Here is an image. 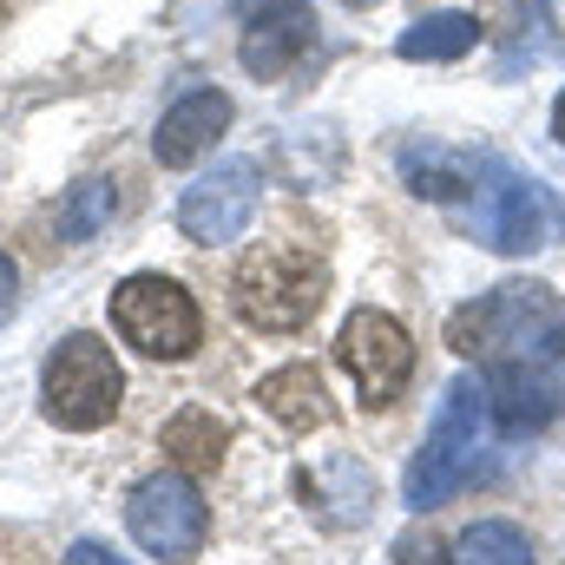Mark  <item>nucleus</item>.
I'll list each match as a JSON object with an SVG mask.
<instances>
[{"instance_id":"f257e3e1","label":"nucleus","mask_w":565,"mask_h":565,"mask_svg":"<svg viewBox=\"0 0 565 565\" xmlns=\"http://www.w3.org/2000/svg\"><path fill=\"white\" fill-rule=\"evenodd\" d=\"M447 349L467 362H559L565 355V296L546 282H500L480 302L447 316Z\"/></svg>"},{"instance_id":"f03ea898","label":"nucleus","mask_w":565,"mask_h":565,"mask_svg":"<svg viewBox=\"0 0 565 565\" xmlns=\"http://www.w3.org/2000/svg\"><path fill=\"white\" fill-rule=\"evenodd\" d=\"M487 422H493L487 382L460 375V382L447 388L434 427H427L422 454L408 460V480H402L408 513H434V507H447L454 493H467V487L480 480V467H487Z\"/></svg>"},{"instance_id":"7ed1b4c3","label":"nucleus","mask_w":565,"mask_h":565,"mask_svg":"<svg viewBox=\"0 0 565 565\" xmlns=\"http://www.w3.org/2000/svg\"><path fill=\"white\" fill-rule=\"evenodd\" d=\"M322 296H329V264L302 244H257V250H244V264L231 277L237 316L264 335H296L302 322H316Z\"/></svg>"},{"instance_id":"20e7f679","label":"nucleus","mask_w":565,"mask_h":565,"mask_svg":"<svg viewBox=\"0 0 565 565\" xmlns=\"http://www.w3.org/2000/svg\"><path fill=\"white\" fill-rule=\"evenodd\" d=\"M119 395H126V375H119V355L99 342V335H60L46 369H40V408L46 422L66 427V434H93L119 415Z\"/></svg>"},{"instance_id":"39448f33","label":"nucleus","mask_w":565,"mask_h":565,"mask_svg":"<svg viewBox=\"0 0 565 565\" xmlns=\"http://www.w3.org/2000/svg\"><path fill=\"white\" fill-rule=\"evenodd\" d=\"M126 533H132V546H139L145 559L198 565L204 540H211V507H204L198 480L178 473V467L145 473L139 487L126 493Z\"/></svg>"},{"instance_id":"423d86ee","label":"nucleus","mask_w":565,"mask_h":565,"mask_svg":"<svg viewBox=\"0 0 565 565\" xmlns=\"http://www.w3.org/2000/svg\"><path fill=\"white\" fill-rule=\"evenodd\" d=\"M113 329L145 362H191L204 342V316H198L191 289L158 277V270H139L113 289Z\"/></svg>"},{"instance_id":"0eeeda50","label":"nucleus","mask_w":565,"mask_h":565,"mask_svg":"<svg viewBox=\"0 0 565 565\" xmlns=\"http://www.w3.org/2000/svg\"><path fill=\"white\" fill-rule=\"evenodd\" d=\"M473 237L500 257H526V250H546L559 244L565 231V204L540 184V178H520V171H500L487 164L480 191H473V211H467Z\"/></svg>"},{"instance_id":"6e6552de","label":"nucleus","mask_w":565,"mask_h":565,"mask_svg":"<svg viewBox=\"0 0 565 565\" xmlns=\"http://www.w3.org/2000/svg\"><path fill=\"white\" fill-rule=\"evenodd\" d=\"M335 362L355 375V395L362 408H395L408 375H415V335L388 316V309H355L335 335Z\"/></svg>"},{"instance_id":"1a4fd4ad","label":"nucleus","mask_w":565,"mask_h":565,"mask_svg":"<svg viewBox=\"0 0 565 565\" xmlns=\"http://www.w3.org/2000/svg\"><path fill=\"white\" fill-rule=\"evenodd\" d=\"M264 204V171L250 158H224L178 198V231L191 244H237Z\"/></svg>"},{"instance_id":"9d476101","label":"nucleus","mask_w":565,"mask_h":565,"mask_svg":"<svg viewBox=\"0 0 565 565\" xmlns=\"http://www.w3.org/2000/svg\"><path fill=\"white\" fill-rule=\"evenodd\" d=\"M296 500L322 520V526H335V533H349V526H362L369 513H375V500H382V480L369 473V460L362 454H322V460H302L296 467Z\"/></svg>"},{"instance_id":"9b49d317","label":"nucleus","mask_w":565,"mask_h":565,"mask_svg":"<svg viewBox=\"0 0 565 565\" xmlns=\"http://www.w3.org/2000/svg\"><path fill=\"white\" fill-rule=\"evenodd\" d=\"M224 126H231V93L198 86V93H184V99L158 119V132H151V158H158L164 171H184V164H198L211 145L224 139Z\"/></svg>"},{"instance_id":"f8f14e48","label":"nucleus","mask_w":565,"mask_h":565,"mask_svg":"<svg viewBox=\"0 0 565 565\" xmlns=\"http://www.w3.org/2000/svg\"><path fill=\"white\" fill-rule=\"evenodd\" d=\"M487 408L507 434H533V427H553L565 415V388L540 362H500L487 375Z\"/></svg>"},{"instance_id":"ddd939ff","label":"nucleus","mask_w":565,"mask_h":565,"mask_svg":"<svg viewBox=\"0 0 565 565\" xmlns=\"http://www.w3.org/2000/svg\"><path fill=\"white\" fill-rule=\"evenodd\" d=\"M402 178L415 198H434V204H454V198H473L480 178H487V158L460 151V145H440V139H415L402 145Z\"/></svg>"},{"instance_id":"4468645a","label":"nucleus","mask_w":565,"mask_h":565,"mask_svg":"<svg viewBox=\"0 0 565 565\" xmlns=\"http://www.w3.org/2000/svg\"><path fill=\"white\" fill-rule=\"evenodd\" d=\"M257 408H264L277 427H289V434H309V427H322L329 415H335V395H329L322 369L289 362V369H277V375L257 382Z\"/></svg>"},{"instance_id":"2eb2a0df","label":"nucleus","mask_w":565,"mask_h":565,"mask_svg":"<svg viewBox=\"0 0 565 565\" xmlns=\"http://www.w3.org/2000/svg\"><path fill=\"white\" fill-rule=\"evenodd\" d=\"M309 46V7H277V13H257L244 20V73L250 79H282L289 60Z\"/></svg>"},{"instance_id":"dca6fc26","label":"nucleus","mask_w":565,"mask_h":565,"mask_svg":"<svg viewBox=\"0 0 565 565\" xmlns=\"http://www.w3.org/2000/svg\"><path fill=\"white\" fill-rule=\"evenodd\" d=\"M158 447H164V460L178 467V473H217L224 467V447H231V427L217 422L211 408H178L164 434H158Z\"/></svg>"},{"instance_id":"f3484780","label":"nucleus","mask_w":565,"mask_h":565,"mask_svg":"<svg viewBox=\"0 0 565 565\" xmlns=\"http://www.w3.org/2000/svg\"><path fill=\"white\" fill-rule=\"evenodd\" d=\"M473 46H480V20H473V13H427V20H415V26L395 40L402 60H460V53H473Z\"/></svg>"},{"instance_id":"a211bd4d","label":"nucleus","mask_w":565,"mask_h":565,"mask_svg":"<svg viewBox=\"0 0 565 565\" xmlns=\"http://www.w3.org/2000/svg\"><path fill=\"white\" fill-rule=\"evenodd\" d=\"M454 565H540V559H533L526 526H513V520H473L454 540Z\"/></svg>"},{"instance_id":"6ab92c4d","label":"nucleus","mask_w":565,"mask_h":565,"mask_svg":"<svg viewBox=\"0 0 565 565\" xmlns=\"http://www.w3.org/2000/svg\"><path fill=\"white\" fill-rule=\"evenodd\" d=\"M113 211H119V184L113 178H79L66 191V204H60V237L66 244H93L113 224Z\"/></svg>"},{"instance_id":"aec40b11","label":"nucleus","mask_w":565,"mask_h":565,"mask_svg":"<svg viewBox=\"0 0 565 565\" xmlns=\"http://www.w3.org/2000/svg\"><path fill=\"white\" fill-rule=\"evenodd\" d=\"M395 565H454V553H447L434 533H408V540L395 546Z\"/></svg>"},{"instance_id":"412c9836","label":"nucleus","mask_w":565,"mask_h":565,"mask_svg":"<svg viewBox=\"0 0 565 565\" xmlns=\"http://www.w3.org/2000/svg\"><path fill=\"white\" fill-rule=\"evenodd\" d=\"M66 565H132V559H119V553L99 546V540H73V546H66Z\"/></svg>"},{"instance_id":"4be33fe9","label":"nucleus","mask_w":565,"mask_h":565,"mask_svg":"<svg viewBox=\"0 0 565 565\" xmlns=\"http://www.w3.org/2000/svg\"><path fill=\"white\" fill-rule=\"evenodd\" d=\"M13 296H20V270H13V257L0 250V316H13Z\"/></svg>"},{"instance_id":"5701e85b","label":"nucleus","mask_w":565,"mask_h":565,"mask_svg":"<svg viewBox=\"0 0 565 565\" xmlns=\"http://www.w3.org/2000/svg\"><path fill=\"white\" fill-rule=\"evenodd\" d=\"M277 7H302V0H237V13H244V20H257V13H277Z\"/></svg>"},{"instance_id":"b1692460","label":"nucleus","mask_w":565,"mask_h":565,"mask_svg":"<svg viewBox=\"0 0 565 565\" xmlns=\"http://www.w3.org/2000/svg\"><path fill=\"white\" fill-rule=\"evenodd\" d=\"M553 139L565 145V93H559V106H553Z\"/></svg>"},{"instance_id":"393cba45","label":"nucleus","mask_w":565,"mask_h":565,"mask_svg":"<svg viewBox=\"0 0 565 565\" xmlns=\"http://www.w3.org/2000/svg\"><path fill=\"white\" fill-rule=\"evenodd\" d=\"M349 7H375V0H349Z\"/></svg>"}]
</instances>
